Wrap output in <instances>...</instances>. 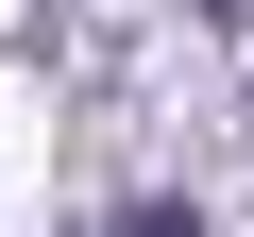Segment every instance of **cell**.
<instances>
[{
    "instance_id": "obj_1",
    "label": "cell",
    "mask_w": 254,
    "mask_h": 237,
    "mask_svg": "<svg viewBox=\"0 0 254 237\" xmlns=\"http://www.w3.org/2000/svg\"><path fill=\"white\" fill-rule=\"evenodd\" d=\"M119 237H187V220H170V203H136V220H119Z\"/></svg>"
}]
</instances>
